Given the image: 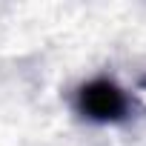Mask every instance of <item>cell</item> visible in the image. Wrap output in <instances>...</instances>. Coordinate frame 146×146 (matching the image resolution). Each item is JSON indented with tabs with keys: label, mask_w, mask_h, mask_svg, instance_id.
Returning <instances> with one entry per match:
<instances>
[{
	"label": "cell",
	"mask_w": 146,
	"mask_h": 146,
	"mask_svg": "<svg viewBox=\"0 0 146 146\" xmlns=\"http://www.w3.org/2000/svg\"><path fill=\"white\" fill-rule=\"evenodd\" d=\"M78 106H80V112H83L86 117L103 123V120H117V117H123V112H126V98H123V92H120L115 83H109V80H92V83H86V86L80 89Z\"/></svg>",
	"instance_id": "6da1fadb"
}]
</instances>
